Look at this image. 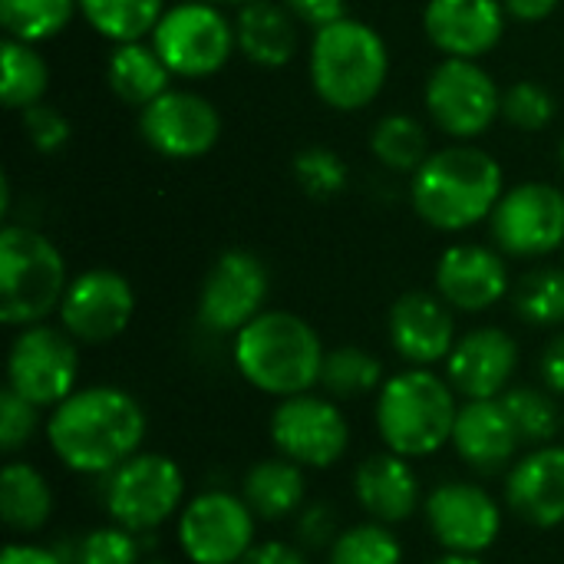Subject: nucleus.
<instances>
[{"instance_id": "nucleus-1", "label": "nucleus", "mask_w": 564, "mask_h": 564, "mask_svg": "<svg viewBox=\"0 0 564 564\" xmlns=\"http://www.w3.org/2000/svg\"><path fill=\"white\" fill-rule=\"evenodd\" d=\"M53 456L79 476H109L145 440L139 400L119 387H86L53 406L46 423Z\"/></svg>"}, {"instance_id": "nucleus-2", "label": "nucleus", "mask_w": 564, "mask_h": 564, "mask_svg": "<svg viewBox=\"0 0 564 564\" xmlns=\"http://www.w3.org/2000/svg\"><path fill=\"white\" fill-rule=\"evenodd\" d=\"M502 185V165L486 149L459 142L430 152V159L413 172L410 202L430 228L456 235L492 218L506 195Z\"/></svg>"}, {"instance_id": "nucleus-3", "label": "nucleus", "mask_w": 564, "mask_h": 564, "mask_svg": "<svg viewBox=\"0 0 564 564\" xmlns=\"http://www.w3.org/2000/svg\"><path fill=\"white\" fill-rule=\"evenodd\" d=\"M235 367L254 390L288 400L321 383L324 344L317 330L291 311H264L235 334Z\"/></svg>"}, {"instance_id": "nucleus-4", "label": "nucleus", "mask_w": 564, "mask_h": 564, "mask_svg": "<svg viewBox=\"0 0 564 564\" xmlns=\"http://www.w3.org/2000/svg\"><path fill=\"white\" fill-rule=\"evenodd\" d=\"M307 69L324 106L337 112H360L380 96L390 76V53L370 23L340 17L314 30Z\"/></svg>"}, {"instance_id": "nucleus-5", "label": "nucleus", "mask_w": 564, "mask_h": 564, "mask_svg": "<svg viewBox=\"0 0 564 564\" xmlns=\"http://www.w3.org/2000/svg\"><path fill=\"white\" fill-rule=\"evenodd\" d=\"M456 390L426 367L390 377L377 397V430L390 453L423 459L440 453L456 430Z\"/></svg>"}, {"instance_id": "nucleus-6", "label": "nucleus", "mask_w": 564, "mask_h": 564, "mask_svg": "<svg viewBox=\"0 0 564 564\" xmlns=\"http://www.w3.org/2000/svg\"><path fill=\"white\" fill-rule=\"evenodd\" d=\"M66 261L36 228H0V321L7 327L43 324L66 294Z\"/></svg>"}, {"instance_id": "nucleus-7", "label": "nucleus", "mask_w": 564, "mask_h": 564, "mask_svg": "<svg viewBox=\"0 0 564 564\" xmlns=\"http://www.w3.org/2000/svg\"><path fill=\"white\" fill-rule=\"evenodd\" d=\"M152 46L172 69V76L205 79L215 76L238 50L235 20H228L215 3L182 0L169 7L155 23Z\"/></svg>"}, {"instance_id": "nucleus-8", "label": "nucleus", "mask_w": 564, "mask_h": 564, "mask_svg": "<svg viewBox=\"0 0 564 564\" xmlns=\"http://www.w3.org/2000/svg\"><path fill=\"white\" fill-rule=\"evenodd\" d=\"M185 476L175 459L162 453H135L106 476V512L116 525L149 535L182 512Z\"/></svg>"}, {"instance_id": "nucleus-9", "label": "nucleus", "mask_w": 564, "mask_h": 564, "mask_svg": "<svg viewBox=\"0 0 564 564\" xmlns=\"http://www.w3.org/2000/svg\"><path fill=\"white\" fill-rule=\"evenodd\" d=\"M79 377V350L76 340L63 327L30 324L10 344L7 354V387L30 400L33 406H59L76 393Z\"/></svg>"}, {"instance_id": "nucleus-10", "label": "nucleus", "mask_w": 564, "mask_h": 564, "mask_svg": "<svg viewBox=\"0 0 564 564\" xmlns=\"http://www.w3.org/2000/svg\"><path fill=\"white\" fill-rule=\"evenodd\" d=\"M423 99L430 119L459 142L486 135L502 116V93L479 59L446 56L430 73Z\"/></svg>"}, {"instance_id": "nucleus-11", "label": "nucleus", "mask_w": 564, "mask_h": 564, "mask_svg": "<svg viewBox=\"0 0 564 564\" xmlns=\"http://www.w3.org/2000/svg\"><path fill=\"white\" fill-rule=\"evenodd\" d=\"M492 241L509 258H549L564 245V192L552 182L506 188L492 218Z\"/></svg>"}, {"instance_id": "nucleus-12", "label": "nucleus", "mask_w": 564, "mask_h": 564, "mask_svg": "<svg viewBox=\"0 0 564 564\" xmlns=\"http://www.w3.org/2000/svg\"><path fill=\"white\" fill-rule=\"evenodd\" d=\"M271 291L268 264L248 248H228L208 268L198 291V324L208 334H238L258 314Z\"/></svg>"}, {"instance_id": "nucleus-13", "label": "nucleus", "mask_w": 564, "mask_h": 564, "mask_svg": "<svg viewBox=\"0 0 564 564\" xmlns=\"http://www.w3.org/2000/svg\"><path fill=\"white\" fill-rule=\"evenodd\" d=\"M254 519L245 499L208 489L178 512V545L192 564H238L254 545Z\"/></svg>"}, {"instance_id": "nucleus-14", "label": "nucleus", "mask_w": 564, "mask_h": 564, "mask_svg": "<svg viewBox=\"0 0 564 564\" xmlns=\"http://www.w3.org/2000/svg\"><path fill=\"white\" fill-rule=\"evenodd\" d=\"M271 443L278 453L297 466L330 469L350 443V426L334 400L297 393L274 406L271 413Z\"/></svg>"}, {"instance_id": "nucleus-15", "label": "nucleus", "mask_w": 564, "mask_h": 564, "mask_svg": "<svg viewBox=\"0 0 564 564\" xmlns=\"http://www.w3.org/2000/svg\"><path fill=\"white\" fill-rule=\"evenodd\" d=\"M139 132L162 159L188 162L208 155L221 139V112L192 89H165L139 109Z\"/></svg>"}, {"instance_id": "nucleus-16", "label": "nucleus", "mask_w": 564, "mask_h": 564, "mask_svg": "<svg viewBox=\"0 0 564 564\" xmlns=\"http://www.w3.org/2000/svg\"><path fill=\"white\" fill-rule=\"evenodd\" d=\"M135 314L132 284L112 268H89L76 274L59 304V324L76 344L116 340Z\"/></svg>"}, {"instance_id": "nucleus-17", "label": "nucleus", "mask_w": 564, "mask_h": 564, "mask_svg": "<svg viewBox=\"0 0 564 564\" xmlns=\"http://www.w3.org/2000/svg\"><path fill=\"white\" fill-rule=\"evenodd\" d=\"M426 522L446 552L482 555L502 532L496 499L473 482H443L426 499Z\"/></svg>"}, {"instance_id": "nucleus-18", "label": "nucleus", "mask_w": 564, "mask_h": 564, "mask_svg": "<svg viewBox=\"0 0 564 564\" xmlns=\"http://www.w3.org/2000/svg\"><path fill=\"white\" fill-rule=\"evenodd\" d=\"M502 0H426L423 30L443 56L482 59L506 36Z\"/></svg>"}, {"instance_id": "nucleus-19", "label": "nucleus", "mask_w": 564, "mask_h": 564, "mask_svg": "<svg viewBox=\"0 0 564 564\" xmlns=\"http://www.w3.org/2000/svg\"><path fill=\"white\" fill-rule=\"evenodd\" d=\"M519 367V344L502 327H476L446 357V380L466 400H499Z\"/></svg>"}, {"instance_id": "nucleus-20", "label": "nucleus", "mask_w": 564, "mask_h": 564, "mask_svg": "<svg viewBox=\"0 0 564 564\" xmlns=\"http://www.w3.org/2000/svg\"><path fill=\"white\" fill-rule=\"evenodd\" d=\"M390 344L410 367H433L456 347L453 307L430 291H406L393 301L387 317Z\"/></svg>"}, {"instance_id": "nucleus-21", "label": "nucleus", "mask_w": 564, "mask_h": 564, "mask_svg": "<svg viewBox=\"0 0 564 564\" xmlns=\"http://www.w3.org/2000/svg\"><path fill=\"white\" fill-rule=\"evenodd\" d=\"M436 294L463 314H482L509 294V268L486 245H453L436 261Z\"/></svg>"}, {"instance_id": "nucleus-22", "label": "nucleus", "mask_w": 564, "mask_h": 564, "mask_svg": "<svg viewBox=\"0 0 564 564\" xmlns=\"http://www.w3.org/2000/svg\"><path fill=\"white\" fill-rule=\"evenodd\" d=\"M509 509L535 525L555 529L564 522V446H535L506 479Z\"/></svg>"}, {"instance_id": "nucleus-23", "label": "nucleus", "mask_w": 564, "mask_h": 564, "mask_svg": "<svg viewBox=\"0 0 564 564\" xmlns=\"http://www.w3.org/2000/svg\"><path fill=\"white\" fill-rule=\"evenodd\" d=\"M519 433L502 406V400H469L459 406L453 446L459 459L476 473H502L519 449Z\"/></svg>"}, {"instance_id": "nucleus-24", "label": "nucleus", "mask_w": 564, "mask_h": 564, "mask_svg": "<svg viewBox=\"0 0 564 564\" xmlns=\"http://www.w3.org/2000/svg\"><path fill=\"white\" fill-rule=\"evenodd\" d=\"M354 496L360 509L383 525H400L420 509V479L406 456L373 453L354 473Z\"/></svg>"}, {"instance_id": "nucleus-25", "label": "nucleus", "mask_w": 564, "mask_h": 564, "mask_svg": "<svg viewBox=\"0 0 564 564\" xmlns=\"http://www.w3.org/2000/svg\"><path fill=\"white\" fill-rule=\"evenodd\" d=\"M238 53L261 66L281 69L297 53V17L281 0H251L235 17Z\"/></svg>"}, {"instance_id": "nucleus-26", "label": "nucleus", "mask_w": 564, "mask_h": 564, "mask_svg": "<svg viewBox=\"0 0 564 564\" xmlns=\"http://www.w3.org/2000/svg\"><path fill=\"white\" fill-rule=\"evenodd\" d=\"M106 83L119 102L142 109L152 99H159L165 89H172V69L162 63L152 43L132 40V43H116V50L109 53Z\"/></svg>"}, {"instance_id": "nucleus-27", "label": "nucleus", "mask_w": 564, "mask_h": 564, "mask_svg": "<svg viewBox=\"0 0 564 564\" xmlns=\"http://www.w3.org/2000/svg\"><path fill=\"white\" fill-rule=\"evenodd\" d=\"M304 473L297 463L278 456L254 463L241 479V499L261 522H281L304 502Z\"/></svg>"}, {"instance_id": "nucleus-28", "label": "nucleus", "mask_w": 564, "mask_h": 564, "mask_svg": "<svg viewBox=\"0 0 564 564\" xmlns=\"http://www.w3.org/2000/svg\"><path fill=\"white\" fill-rule=\"evenodd\" d=\"M0 516L3 525L30 535L40 532L53 516L50 482L26 463H10L0 476Z\"/></svg>"}, {"instance_id": "nucleus-29", "label": "nucleus", "mask_w": 564, "mask_h": 564, "mask_svg": "<svg viewBox=\"0 0 564 564\" xmlns=\"http://www.w3.org/2000/svg\"><path fill=\"white\" fill-rule=\"evenodd\" d=\"M0 99L7 109L23 112L36 102H43L46 89H50V66L43 59V53L33 43L23 40H3L0 46Z\"/></svg>"}, {"instance_id": "nucleus-30", "label": "nucleus", "mask_w": 564, "mask_h": 564, "mask_svg": "<svg viewBox=\"0 0 564 564\" xmlns=\"http://www.w3.org/2000/svg\"><path fill=\"white\" fill-rule=\"evenodd\" d=\"M165 10V0H79L83 20L112 43L152 36Z\"/></svg>"}, {"instance_id": "nucleus-31", "label": "nucleus", "mask_w": 564, "mask_h": 564, "mask_svg": "<svg viewBox=\"0 0 564 564\" xmlns=\"http://www.w3.org/2000/svg\"><path fill=\"white\" fill-rule=\"evenodd\" d=\"M370 152L383 169L413 175L430 159V135L416 116L387 112L370 132Z\"/></svg>"}, {"instance_id": "nucleus-32", "label": "nucleus", "mask_w": 564, "mask_h": 564, "mask_svg": "<svg viewBox=\"0 0 564 564\" xmlns=\"http://www.w3.org/2000/svg\"><path fill=\"white\" fill-rule=\"evenodd\" d=\"M79 13V0H0V23L10 40L43 43L59 36L73 17Z\"/></svg>"}, {"instance_id": "nucleus-33", "label": "nucleus", "mask_w": 564, "mask_h": 564, "mask_svg": "<svg viewBox=\"0 0 564 564\" xmlns=\"http://www.w3.org/2000/svg\"><path fill=\"white\" fill-rule=\"evenodd\" d=\"M383 380V364L364 350V347H337L324 357V370H321V387L334 397V400H360L373 390H380Z\"/></svg>"}, {"instance_id": "nucleus-34", "label": "nucleus", "mask_w": 564, "mask_h": 564, "mask_svg": "<svg viewBox=\"0 0 564 564\" xmlns=\"http://www.w3.org/2000/svg\"><path fill=\"white\" fill-rule=\"evenodd\" d=\"M512 307L516 314L532 324V327H562L564 324V268L542 264L529 274L512 291Z\"/></svg>"}, {"instance_id": "nucleus-35", "label": "nucleus", "mask_w": 564, "mask_h": 564, "mask_svg": "<svg viewBox=\"0 0 564 564\" xmlns=\"http://www.w3.org/2000/svg\"><path fill=\"white\" fill-rule=\"evenodd\" d=\"M499 400H502L522 443H529V446L552 443V436L558 433V410L549 393H542L535 387H509Z\"/></svg>"}, {"instance_id": "nucleus-36", "label": "nucleus", "mask_w": 564, "mask_h": 564, "mask_svg": "<svg viewBox=\"0 0 564 564\" xmlns=\"http://www.w3.org/2000/svg\"><path fill=\"white\" fill-rule=\"evenodd\" d=\"M327 564H403V549L390 525L364 522L340 532V539L330 545Z\"/></svg>"}, {"instance_id": "nucleus-37", "label": "nucleus", "mask_w": 564, "mask_h": 564, "mask_svg": "<svg viewBox=\"0 0 564 564\" xmlns=\"http://www.w3.org/2000/svg\"><path fill=\"white\" fill-rule=\"evenodd\" d=\"M297 185L304 195L311 198H337L344 188H347V165L344 159L327 149V145H307L294 155V165H291Z\"/></svg>"}, {"instance_id": "nucleus-38", "label": "nucleus", "mask_w": 564, "mask_h": 564, "mask_svg": "<svg viewBox=\"0 0 564 564\" xmlns=\"http://www.w3.org/2000/svg\"><path fill=\"white\" fill-rule=\"evenodd\" d=\"M555 112H558L555 96L535 79H519L502 93V116L522 132L549 129L555 122Z\"/></svg>"}, {"instance_id": "nucleus-39", "label": "nucleus", "mask_w": 564, "mask_h": 564, "mask_svg": "<svg viewBox=\"0 0 564 564\" xmlns=\"http://www.w3.org/2000/svg\"><path fill=\"white\" fill-rule=\"evenodd\" d=\"M139 558H142V545L135 532L112 522V525L86 532L76 542L69 564H139Z\"/></svg>"}, {"instance_id": "nucleus-40", "label": "nucleus", "mask_w": 564, "mask_h": 564, "mask_svg": "<svg viewBox=\"0 0 564 564\" xmlns=\"http://www.w3.org/2000/svg\"><path fill=\"white\" fill-rule=\"evenodd\" d=\"M40 426V406L13 393L10 387L0 393V449L17 453L23 449Z\"/></svg>"}, {"instance_id": "nucleus-41", "label": "nucleus", "mask_w": 564, "mask_h": 564, "mask_svg": "<svg viewBox=\"0 0 564 564\" xmlns=\"http://www.w3.org/2000/svg\"><path fill=\"white\" fill-rule=\"evenodd\" d=\"M20 126H23L30 145L36 152H43V155L59 152L69 142V132H73L69 129V119L56 106H50V102H36V106L23 109L20 112Z\"/></svg>"}, {"instance_id": "nucleus-42", "label": "nucleus", "mask_w": 564, "mask_h": 564, "mask_svg": "<svg viewBox=\"0 0 564 564\" xmlns=\"http://www.w3.org/2000/svg\"><path fill=\"white\" fill-rule=\"evenodd\" d=\"M340 539V529H337V512L334 506L327 502H314L301 512L297 519V542L311 552H321V549H330L334 542Z\"/></svg>"}, {"instance_id": "nucleus-43", "label": "nucleus", "mask_w": 564, "mask_h": 564, "mask_svg": "<svg viewBox=\"0 0 564 564\" xmlns=\"http://www.w3.org/2000/svg\"><path fill=\"white\" fill-rule=\"evenodd\" d=\"M294 17L297 23H307L314 30L347 17V0H281Z\"/></svg>"}, {"instance_id": "nucleus-44", "label": "nucleus", "mask_w": 564, "mask_h": 564, "mask_svg": "<svg viewBox=\"0 0 564 564\" xmlns=\"http://www.w3.org/2000/svg\"><path fill=\"white\" fill-rule=\"evenodd\" d=\"M542 383L564 397V334H558L555 340H549V347L542 350V364H539Z\"/></svg>"}, {"instance_id": "nucleus-45", "label": "nucleus", "mask_w": 564, "mask_h": 564, "mask_svg": "<svg viewBox=\"0 0 564 564\" xmlns=\"http://www.w3.org/2000/svg\"><path fill=\"white\" fill-rule=\"evenodd\" d=\"M238 564H307L304 555L294 549V545H284V542H261V545H251V552L241 558Z\"/></svg>"}, {"instance_id": "nucleus-46", "label": "nucleus", "mask_w": 564, "mask_h": 564, "mask_svg": "<svg viewBox=\"0 0 564 564\" xmlns=\"http://www.w3.org/2000/svg\"><path fill=\"white\" fill-rule=\"evenodd\" d=\"M562 0H502L506 13L519 23H542L558 10Z\"/></svg>"}, {"instance_id": "nucleus-47", "label": "nucleus", "mask_w": 564, "mask_h": 564, "mask_svg": "<svg viewBox=\"0 0 564 564\" xmlns=\"http://www.w3.org/2000/svg\"><path fill=\"white\" fill-rule=\"evenodd\" d=\"M0 564H66L56 552L50 549H36V545H7Z\"/></svg>"}, {"instance_id": "nucleus-48", "label": "nucleus", "mask_w": 564, "mask_h": 564, "mask_svg": "<svg viewBox=\"0 0 564 564\" xmlns=\"http://www.w3.org/2000/svg\"><path fill=\"white\" fill-rule=\"evenodd\" d=\"M433 564H486V562H479V555H459V552H446L443 558H436Z\"/></svg>"}, {"instance_id": "nucleus-49", "label": "nucleus", "mask_w": 564, "mask_h": 564, "mask_svg": "<svg viewBox=\"0 0 564 564\" xmlns=\"http://www.w3.org/2000/svg\"><path fill=\"white\" fill-rule=\"evenodd\" d=\"M0 215H10V182L0 178Z\"/></svg>"}, {"instance_id": "nucleus-50", "label": "nucleus", "mask_w": 564, "mask_h": 564, "mask_svg": "<svg viewBox=\"0 0 564 564\" xmlns=\"http://www.w3.org/2000/svg\"><path fill=\"white\" fill-rule=\"evenodd\" d=\"M205 3H215V7H245L251 0H205Z\"/></svg>"}, {"instance_id": "nucleus-51", "label": "nucleus", "mask_w": 564, "mask_h": 564, "mask_svg": "<svg viewBox=\"0 0 564 564\" xmlns=\"http://www.w3.org/2000/svg\"><path fill=\"white\" fill-rule=\"evenodd\" d=\"M562 169H564V139H562Z\"/></svg>"}, {"instance_id": "nucleus-52", "label": "nucleus", "mask_w": 564, "mask_h": 564, "mask_svg": "<svg viewBox=\"0 0 564 564\" xmlns=\"http://www.w3.org/2000/svg\"><path fill=\"white\" fill-rule=\"evenodd\" d=\"M145 564H165V562H155V558H152V562H145Z\"/></svg>"}]
</instances>
